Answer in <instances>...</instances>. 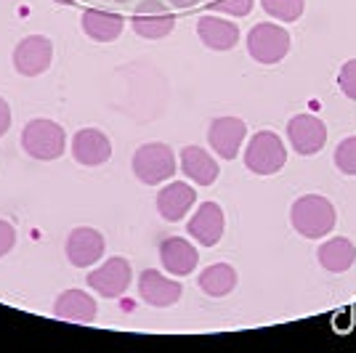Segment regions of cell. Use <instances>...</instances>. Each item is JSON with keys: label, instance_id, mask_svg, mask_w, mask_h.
Returning a JSON list of instances; mask_svg holds the SVG:
<instances>
[{"label": "cell", "instance_id": "12", "mask_svg": "<svg viewBox=\"0 0 356 353\" xmlns=\"http://www.w3.org/2000/svg\"><path fill=\"white\" fill-rule=\"evenodd\" d=\"M186 231L192 239H197L202 247H213L221 242L226 231V215L218 202H202L200 210L192 215V221L186 223Z\"/></svg>", "mask_w": 356, "mask_h": 353}, {"label": "cell", "instance_id": "22", "mask_svg": "<svg viewBox=\"0 0 356 353\" xmlns=\"http://www.w3.org/2000/svg\"><path fill=\"white\" fill-rule=\"evenodd\" d=\"M197 284L208 297H226L237 287V271L229 263H213L200 274Z\"/></svg>", "mask_w": 356, "mask_h": 353}, {"label": "cell", "instance_id": "28", "mask_svg": "<svg viewBox=\"0 0 356 353\" xmlns=\"http://www.w3.org/2000/svg\"><path fill=\"white\" fill-rule=\"evenodd\" d=\"M8 128H11V106L6 99H0V138L8 133Z\"/></svg>", "mask_w": 356, "mask_h": 353}, {"label": "cell", "instance_id": "8", "mask_svg": "<svg viewBox=\"0 0 356 353\" xmlns=\"http://www.w3.org/2000/svg\"><path fill=\"white\" fill-rule=\"evenodd\" d=\"M287 138L300 157H312V154L325 149L327 125L312 112H303L287 122Z\"/></svg>", "mask_w": 356, "mask_h": 353}, {"label": "cell", "instance_id": "24", "mask_svg": "<svg viewBox=\"0 0 356 353\" xmlns=\"http://www.w3.org/2000/svg\"><path fill=\"white\" fill-rule=\"evenodd\" d=\"M335 165L343 176H356V136H348L343 138L338 149H335Z\"/></svg>", "mask_w": 356, "mask_h": 353}, {"label": "cell", "instance_id": "5", "mask_svg": "<svg viewBox=\"0 0 356 353\" xmlns=\"http://www.w3.org/2000/svg\"><path fill=\"white\" fill-rule=\"evenodd\" d=\"M290 51V32L280 24H255L248 32V54L258 64H280Z\"/></svg>", "mask_w": 356, "mask_h": 353}, {"label": "cell", "instance_id": "17", "mask_svg": "<svg viewBox=\"0 0 356 353\" xmlns=\"http://www.w3.org/2000/svg\"><path fill=\"white\" fill-rule=\"evenodd\" d=\"M197 202V192L189 183H168L163 192L157 194V213L163 215L165 221L176 223L181 218H186V213Z\"/></svg>", "mask_w": 356, "mask_h": 353}, {"label": "cell", "instance_id": "9", "mask_svg": "<svg viewBox=\"0 0 356 353\" xmlns=\"http://www.w3.org/2000/svg\"><path fill=\"white\" fill-rule=\"evenodd\" d=\"M54 61V43L45 35H30L14 48V67L24 77L43 74Z\"/></svg>", "mask_w": 356, "mask_h": 353}, {"label": "cell", "instance_id": "29", "mask_svg": "<svg viewBox=\"0 0 356 353\" xmlns=\"http://www.w3.org/2000/svg\"><path fill=\"white\" fill-rule=\"evenodd\" d=\"M173 8H192V6H197L200 0H168Z\"/></svg>", "mask_w": 356, "mask_h": 353}, {"label": "cell", "instance_id": "4", "mask_svg": "<svg viewBox=\"0 0 356 353\" xmlns=\"http://www.w3.org/2000/svg\"><path fill=\"white\" fill-rule=\"evenodd\" d=\"M134 173L147 186L165 183L168 178H173V173H176V154H173V149L168 147V144H160V141L138 147L134 154Z\"/></svg>", "mask_w": 356, "mask_h": 353}, {"label": "cell", "instance_id": "14", "mask_svg": "<svg viewBox=\"0 0 356 353\" xmlns=\"http://www.w3.org/2000/svg\"><path fill=\"white\" fill-rule=\"evenodd\" d=\"M72 157L86 167H99L112 157V144L102 131L83 128L72 136Z\"/></svg>", "mask_w": 356, "mask_h": 353}, {"label": "cell", "instance_id": "7", "mask_svg": "<svg viewBox=\"0 0 356 353\" xmlns=\"http://www.w3.org/2000/svg\"><path fill=\"white\" fill-rule=\"evenodd\" d=\"M134 30L147 40H163L176 30V16L163 0H144L134 11Z\"/></svg>", "mask_w": 356, "mask_h": 353}, {"label": "cell", "instance_id": "15", "mask_svg": "<svg viewBox=\"0 0 356 353\" xmlns=\"http://www.w3.org/2000/svg\"><path fill=\"white\" fill-rule=\"evenodd\" d=\"M160 261L163 268L173 277H189L197 263H200V252L189 239L181 236H168L160 245Z\"/></svg>", "mask_w": 356, "mask_h": 353}, {"label": "cell", "instance_id": "18", "mask_svg": "<svg viewBox=\"0 0 356 353\" xmlns=\"http://www.w3.org/2000/svg\"><path fill=\"white\" fill-rule=\"evenodd\" d=\"M197 35L213 51H232L239 43V27L221 16H202L197 22Z\"/></svg>", "mask_w": 356, "mask_h": 353}, {"label": "cell", "instance_id": "31", "mask_svg": "<svg viewBox=\"0 0 356 353\" xmlns=\"http://www.w3.org/2000/svg\"><path fill=\"white\" fill-rule=\"evenodd\" d=\"M109 3H128V0H109Z\"/></svg>", "mask_w": 356, "mask_h": 353}, {"label": "cell", "instance_id": "27", "mask_svg": "<svg viewBox=\"0 0 356 353\" xmlns=\"http://www.w3.org/2000/svg\"><path fill=\"white\" fill-rule=\"evenodd\" d=\"M14 245H16V229L8 221L0 218V258L14 250Z\"/></svg>", "mask_w": 356, "mask_h": 353}, {"label": "cell", "instance_id": "3", "mask_svg": "<svg viewBox=\"0 0 356 353\" xmlns=\"http://www.w3.org/2000/svg\"><path fill=\"white\" fill-rule=\"evenodd\" d=\"M287 162L284 141L274 131H258L245 149V167L255 176H274Z\"/></svg>", "mask_w": 356, "mask_h": 353}, {"label": "cell", "instance_id": "26", "mask_svg": "<svg viewBox=\"0 0 356 353\" xmlns=\"http://www.w3.org/2000/svg\"><path fill=\"white\" fill-rule=\"evenodd\" d=\"M338 88L343 90V96L356 99V59L346 61L338 72Z\"/></svg>", "mask_w": 356, "mask_h": 353}, {"label": "cell", "instance_id": "20", "mask_svg": "<svg viewBox=\"0 0 356 353\" xmlns=\"http://www.w3.org/2000/svg\"><path fill=\"white\" fill-rule=\"evenodd\" d=\"M316 261L330 274H343L354 265L356 245L348 236H332V239H327L316 247Z\"/></svg>", "mask_w": 356, "mask_h": 353}, {"label": "cell", "instance_id": "11", "mask_svg": "<svg viewBox=\"0 0 356 353\" xmlns=\"http://www.w3.org/2000/svg\"><path fill=\"white\" fill-rule=\"evenodd\" d=\"M248 136V125L239 117H218L210 122L208 144L221 160H234Z\"/></svg>", "mask_w": 356, "mask_h": 353}, {"label": "cell", "instance_id": "13", "mask_svg": "<svg viewBox=\"0 0 356 353\" xmlns=\"http://www.w3.org/2000/svg\"><path fill=\"white\" fill-rule=\"evenodd\" d=\"M138 295H141L144 303L154 306V309H170V306H176L178 300H181L184 287H181L178 281L163 277L160 271L147 268V271H141V277H138Z\"/></svg>", "mask_w": 356, "mask_h": 353}, {"label": "cell", "instance_id": "21", "mask_svg": "<svg viewBox=\"0 0 356 353\" xmlns=\"http://www.w3.org/2000/svg\"><path fill=\"white\" fill-rule=\"evenodd\" d=\"M83 30L96 43H115L125 30V19L104 8H88L83 14Z\"/></svg>", "mask_w": 356, "mask_h": 353}, {"label": "cell", "instance_id": "16", "mask_svg": "<svg viewBox=\"0 0 356 353\" xmlns=\"http://www.w3.org/2000/svg\"><path fill=\"white\" fill-rule=\"evenodd\" d=\"M99 306L88 293L83 290H64L54 303V316L61 322H74V324H93L96 322Z\"/></svg>", "mask_w": 356, "mask_h": 353}, {"label": "cell", "instance_id": "2", "mask_svg": "<svg viewBox=\"0 0 356 353\" xmlns=\"http://www.w3.org/2000/svg\"><path fill=\"white\" fill-rule=\"evenodd\" d=\"M22 149L35 160H59L64 154V149H67V133L54 120H30L24 125V131H22Z\"/></svg>", "mask_w": 356, "mask_h": 353}, {"label": "cell", "instance_id": "30", "mask_svg": "<svg viewBox=\"0 0 356 353\" xmlns=\"http://www.w3.org/2000/svg\"><path fill=\"white\" fill-rule=\"evenodd\" d=\"M54 3H59V6H74L77 0H54Z\"/></svg>", "mask_w": 356, "mask_h": 353}, {"label": "cell", "instance_id": "19", "mask_svg": "<svg viewBox=\"0 0 356 353\" xmlns=\"http://www.w3.org/2000/svg\"><path fill=\"white\" fill-rule=\"evenodd\" d=\"M181 170L186 173L189 181L200 183V186H210L216 183V178L221 173L218 162L213 160V154L205 151L202 147H184L181 149Z\"/></svg>", "mask_w": 356, "mask_h": 353}, {"label": "cell", "instance_id": "10", "mask_svg": "<svg viewBox=\"0 0 356 353\" xmlns=\"http://www.w3.org/2000/svg\"><path fill=\"white\" fill-rule=\"evenodd\" d=\"M104 250H106L104 236L99 234L96 229H90V226H80V229L70 231L67 245H64L67 261H70L74 268H88V265L99 263Z\"/></svg>", "mask_w": 356, "mask_h": 353}, {"label": "cell", "instance_id": "23", "mask_svg": "<svg viewBox=\"0 0 356 353\" xmlns=\"http://www.w3.org/2000/svg\"><path fill=\"white\" fill-rule=\"evenodd\" d=\"M264 11L274 19H280L284 24H293L303 16V8H306V0H261Z\"/></svg>", "mask_w": 356, "mask_h": 353}, {"label": "cell", "instance_id": "25", "mask_svg": "<svg viewBox=\"0 0 356 353\" xmlns=\"http://www.w3.org/2000/svg\"><path fill=\"white\" fill-rule=\"evenodd\" d=\"M208 8L213 14L248 16L252 11V0H208Z\"/></svg>", "mask_w": 356, "mask_h": 353}, {"label": "cell", "instance_id": "1", "mask_svg": "<svg viewBox=\"0 0 356 353\" xmlns=\"http://www.w3.org/2000/svg\"><path fill=\"white\" fill-rule=\"evenodd\" d=\"M290 221L300 236L306 239H322L327 236L335 223H338V213L335 205L322 197V194H306V197H298L290 210Z\"/></svg>", "mask_w": 356, "mask_h": 353}, {"label": "cell", "instance_id": "6", "mask_svg": "<svg viewBox=\"0 0 356 353\" xmlns=\"http://www.w3.org/2000/svg\"><path fill=\"white\" fill-rule=\"evenodd\" d=\"M131 279H134V271H131V263L125 258H109L106 263H102L99 268H93L86 281L93 293H99L102 297H122L125 290L131 287Z\"/></svg>", "mask_w": 356, "mask_h": 353}]
</instances>
